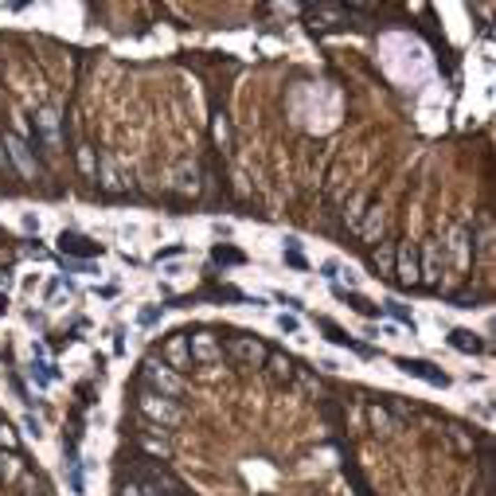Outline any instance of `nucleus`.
I'll return each instance as SVG.
<instances>
[{
    "label": "nucleus",
    "mask_w": 496,
    "mask_h": 496,
    "mask_svg": "<svg viewBox=\"0 0 496 496\" xmlns=\"http://www.w3.org/2000/svg\"><path fill=\"white\" fill-rule=\"evenodd\" d=\"M55 250H59L67 262H90L102 254V242H94L90 235H82V231H59L55 235Z\"/></svg>",
    "instance_id": "nucleus-1"
},
{
    "label": "nucleus",
    "mask_w": 496,
    "mask_h": 496,
    "mask_svg": "<svg viewBox=\"0 0 496 496\" xmlns=\"http://www.w3.org/2000/svg\"><path fill=\"white\" fill-rule=\"evenodd\" d=\"M145 383H149L153 391H160L164 398L184 395V379H180L176 371L164 364V359H160V364H157V359H149V364H145Z\"/></svg>",
    "instance_id": "nucleus-2"
},
{
    "label": "nucleus",
    "mask_w": 496,
    "mask_h": 496,
    "mask_svg": "<svg viewBox=\"0 0 496 496\" xmlns=\"http://www.w3.org/2000/svg\"><path fill=\"white\" fill-rule=\"evenodd\" d=\"M398 367H403L407 375H414V379H422V383H430V387H449V375H446L437 364H430V359L403 356V359H398Z\"/></svg>",
    "instance_id": "nucleus-3"
},
{
    "label": "nucleus",
    "mask_w": 496,
    "mask_h": 496,
    "mask_svg": "<svg viewBox=\"0 0 496 496\" xmlns=\"http://www.w3.org/2000/svg\"><path fill=\"white\" fill-rule=\"evenodd\" d=\"M141 410L149 418H157V422H164V426H176L180 418H184V410L176 403H169V398H160V395H145L141 398Z\"/></svg>",
    "instance_id": "nucleus-4"
},
{
    "label": "nucleus",
    "mask_w": 496,
    "mask_h": 496,
    "mask_svg": "<svg viewBox=\"0 0 496 496\" xmlns=\"http://www.w3.org/2000/svg\"><path fill=\"white\" fill-rule=\"evenodd\" d=\"M55 379H59V367L51 364L47 356H31V364H28V383H31V387H36V391H47Z\"/></svg>",
    "instance_id": "nucleus-5"
},
{
    "label": "nucleus",
    "mask_w": 496,
    "mask_h": 496,
    "mask_svg": "<svg viewBox=\"0 0 496 496\" xmlns=\"http://www.w3.org/2000/svg\"><path fill=\"white\" fill-rule=\"evenodd\" d=\"M63 481L75 496H86V465H82L79 454H67L63 457Z\"/></svg>",
    "instance_id": "nucleus-6"
},
{
    "label": "nucleus",
    "mask_w": 496,
    "mask_h": 496,
    "mask_svg": "<svg viewBox=\"0 0 496 496\" xmlns=\"http://www.w3.org/2000/svg\"><path fill=\"white\" fill-rule=\"evenodd\" d=\"M446 340H449V348H454V352H461V356H476V352H485V340L476 336L473 328H454Z\"/></svg>",
    "instance_id": "nucleus-7"
},
{
    "label": "nucleus",
    "mask_w": 496,
    "mask_h": 496,
    "mask_svg": "<svg viewBox=\"0 0 496 496\" xmlns=\"http://www.w3.org/2000/svg\"><path fill=\"white\" fill-rule=\"evenodd\" d=\"M4 149H8V157L20 164L24 176H36V157H31V149L24 145L20 137H16V133H8V137H4Z\"/></svg>",
    "instance_id": "nucleus-8"
},
{
    "label": "nucleus",
    "mask_w": 496,
    "mask_h": 496,
    "mask_svg": "<svg viewBox=\"0 0 496 496\" xmlns=\"http://www.w3.org/2000/svg\"><path fill=\"white\" fill-rule=\"evenodd\" d=\"M332 297H336V301H348V305L356 309L359 317H367V320H375V317H379V305H371V301H367V297H359L356 289H344V286H332Z\"/></svg>",
    "instance_id": "nucleus-9"
},
{
    "label": "nucleus",
    "mask_w": 496,
    "mask_h": 496,
    "mask_svg": "<svg viewBox=\"0 0 496 496\" xmlns=\"http://www.w3.org/2000/svg\"><path fill=\"white\" fill-rule=\"evenodd\" d=\"M317 325H320V332H325V336L332 340V344L348 348V352H356V356H371V348H364V344H359V340H352V336H348V332H344V328H336V325H332V320H317Z\"/></svg>",
    "instance_id": "nucleus-10"
},
{
    "label": "nucleus",
    "mask_w": 496,
    "mask_h": 496,
    "mask_svg": "<svg viewBox=\"0 0 496 496\" xmlns=\"http://www.w3.org/2000/svg\"><path fill=\"white\" fill-rule=\"evenodd\" d=\"M188 356L192 359H215L219 356V348H215V340H211V332H196V336L188 340Z\"/></svg>",
    "instance_id": "nucleus-11"
},
{
    "label": "nucleus",
    "mask_w": 496,
    "mask_h": 496,
    "mask_svg": "<svg viewBox=\"0 0 496 496\" xmlns=\"http://www.w3.org/2000/svg\"><path fill=\"white\" fill-rule=\"evenodd\" d=\"M398 278L407 281V286L422 278V274H418V250H414V247H403V250H398Z\"/></svg>",
    "instance_id": "nucleus-12"
},
{
    "label": "nucleus",
    "mask_w": 496,
    "mask_h": 496,
    "mask_svg": "<svg viewBox=\"0 0 496 496\" xmlns=\"http://www.w3.org/2000/svg\"><path fill=\"white\" fill-rule=\"evenodd\" d=\"M36 121H40V130H43V141L55 149V145H59V114H55V109H40Z\"/></svg>",
    "instance_id": "nucleus-13"
},
{
    "label": "nucleus",
    "mask_w": 496,
    "mask_h": 496,
    "mask_svg": "<svg viewBox=\"0 0 496 496\" xmlns=\"http://www.w3.org/2000/svg\"><path fill=\"white\" fill-rule=\"evenodd\" d=\"M379 313H387V317H395V320H398V325H403V328H410V332H414V317H410V313H407V305H403V301L387 297V301H383V305H379Z\"/></svg>",
    "instance_id": "nucleus-14"
},
{
    "label": "nucleus",
    "mask_w": 496,
    "mask_h": 496,
    "mask_svg": "<svg viewBox=\"0 0 496 496\" xmlns=\"http://www.w3.org/2000/svg\"><path fill=\"white\" fill-rule=\"evenodd\" d=\"M160 320H164V305H141L137 309V328H145V332L157 328Z\"/></svg>",
    "instance_id": "nucleus-15"
},
{
    "label": "nucleus",
    "mask_w": 496,
    "mask_h": 496,
    "mask_svg": "<svg viewBox=\"0 0 496 496\" xmlns=\"http://www.w3.org/2000/svg\"><path fill=\"white\" fill-rule=\"evenodd\" d=\"M231 352H235V356H242V359H262V356H266L258 340H231Z\"/></svg>",
    "instance_id": "nucleus-16"
},
{
    "label": "nucleus",
    "mask_w": 496,
    "mask_h": 496,
    "mask_svg": "<svg viewBox=\"0 0 496 496\" xmlns=\"http://www.w3.org/2000/svg\"><path fill=\"white\" fill-rule=\"evenodd\" d=\"M211 258H215L219 266H235V262H242V254L231 250V247H215V250H211Z\"/></svg>",
    "instance_id": "nucleus-17"
},
{
    "label": "nucleus",
    "mask_w": 496,
    "mask_h": 496,
    "mask_svg": "<svg viewBox=\"0 0 496 496\" xmlns=\"http://www.w3.org/2000/svg\"><path fill=\"white\" fill-rule=\"evenodd\" d=\"M164 352H169V359H176V364H188V344H184V336H176V340H172V344L169 348H164Z\"/></svg>",
    "instance_id": "nucleus-18"
},
{
    "label": "nucleus",
    "mask_w": 496,
    "mask_h": 496,
    "mask_svg": "<svg viewBox=\"0 0 496 496\" xmlns=\"http://www.w3.org/2000/svg\"><path fill=\"white\" fill-rule=\"evenodd\" d=\"M63 286H67L63 278H47V286H43V301H47V305H55V297L63 293Z\"/></svg>",
    "instance_id": "nucleus-19"
},
{
    "label": "nucleus",
    "mask_w": 496,
    "mask_h": 496,
    "mask_svg": "<svg viewBox=\"0 0 496 496\" xmlns=\"http://www.w3.org/2000/svg\"><path fill=\"white\" fill-rule=\"evenodd\" d=\"M454 258H457V266H465V262H469V247H465V235H461V231L454 235Z\"/></svg>",
    "instance_id": "nucleus-20"
},
{
    "label": "nucleus",
    "mask_w": 496,
    "mask_h": 496,
    "mask_svg": "<svg viewBox=\"0 0 496 496\" xmlns=\"http://www.w3.org/2000/svg\"><path fill=\"white\" fill-rule=\"evenodd\" d=\"M278 328H281V332H289V336H297V332H301V320L289 317V313H281V317H278Z\"/></svg>",
    "instance_id": "nucleus-21"
},
{
    "label": "nucleus",
    "mask_w": 496,
    "mask_h": 496,
    "mask_svg": "<svg viewBox=\"0 0 496 496\" xmlns=\"http://www.w3.org/2000/svg\"><path fill=\"white\" fill-rule=\"evenodd\" d=\"M320 278L336 281V278H340V262H336V258H325V262H320Z\"/></svg>",
    "instance_id": "nucleus-22"
},
{
    "label": "nucleus",
    "mask_w": 496,
    "mask_h": 496,
    "mask_svg": "<svg viewBox=\"0 0 496 496\" xmlns=\"http://www.w3.org/2000/svg\"><path fill=\"white\" fill-rule=\"evenodd\" d=\"M24 430H28V434L36 437V442H40V437H43V422H40V418H36V414H24Z\"/></svg>",
    "instance_id": "nucleus-23"
},
{
    "label": "nucleus",
    "mask_w": 496,
    "mask_h": 496,
    "mask_svg": "<svg viewBox=\"0 0 496 496\" xmlns=\"http://www.w3.org/2000/svg\"><path fill=\"white\" fill-rule=\"evenodd\" d=\"M20 227L28 231V235H31V231L40 235V215H36V211H24V215H20Z\"/></svg>",
    "instance_id": "nucleus-24"
},
{
    "label": "nucleus",
    "mask_w": 496,
    "mask_h": 496,
    "mask_svg": "<svg viewBox=\"0 0 496 496\" xmlns=\"http://www.w3.org/2000/svg\"><path fill=\"white\" fill-rule=\"evenodd\" d=\"M371 422H375V430H391V426H395V422H391V414H387V410H371Z\"/></svg>",
    "instance_id": "nucleus-25"
},
{
    "label": "nucleus",
    "mask_w": 496,
    "mask_h": 496,
    "mask_svg": "<svg viewBox=\"0 0 496 496\" xmlns=\"http://www.w3.org/2000/svg\"><path fill=\"white\" fill-rule=\"evenodd\" d=\"M180 254H188V247H164V250H157V262H164V258H180Z\"/></svg>",
    "instance_id": "nucleus-26"
},
{
    "label": "nucleus",
    "mask_w": 496,
    "mask_h": 496,
    "mask_svg": "<svg viewBox=\"0 0 496 496\" xmlns=\"http://www.w3.org/2000/svg\"><path fill=\"white\" fill-rule=\"evenodd\" d=\"M12 281H16V270H12V266H0V289H4V293H8Z\"/></svg>",
    "instance_id": "nucleus-27"
},
{
    "label": "nucleus",
    "mask_w": 496,
    "mask_h": 496,
    "mask_svg": "<svg viewBox=\"0 0 496 496\" xmlns=\"http://www.w3.org/2000/svg\"><path fill=\"white\" fill-rule=\"evenodd\" d=\"M274 301L286 309H301V297H293V293H274Z\"/></svg>",
    "instance_id": "nucleus-28"
},
{
    "label": "nucleus",
    "mask_w": 496,
    "mask_h": 496,
    "mask_svg": "<svg viewBox=\"0 0 496 496\" xmlns=\"http://www.w3.org/2000/svg\"><path fill=\"white\" fill-rule=\"evenodd\" d=\"M286 262L293 270H305V258H301V250H286Z\"/></svg>",
    "instance_id": "nucleus-29"
},
{
    "label": "nucleus",
    "mask_w": 496,
    "mask_h": 496,
    "mask_svg": "<svg viewBox=\"0 0 496 496\" xmlns=\"http://www.w3.org/2000/svg\"><path fill=\"white\" fill-rule=\"evenodd\" d=\"M0 446H16V434L8 426H0Z\"/></svg>",
    "instance_id": "nucleus-30"
},
{
    "label": "nucleus",
    "mask_w": 496,
    "mask_h": 496,
    "mask_svg": "<svg viewBox=\"0 0 496 496\" xmlns=\"http://www.w3.org/2000/svg\"><path fill=\"white\" fill-rule=\"evenodd\" d=\"M79 164H82L86 172H94V157H90V149H82V153H79Z\"/></svg>",
    "instance_id": "nucleus-31"
},
{
    "label": "nucleus",
    "mask_w": 496,
    "mask_h": 496,
    "mask_svg": "<svg viewBox=\"0 0 496 496\" xmlns=\"http://www.w3.org/2000/svg\"><path fill=\"white\" fill-rule=\"evenodd\" d=\"M281 247H286V250H301V238L297 235H286V238H281Z\"/></svg>",
    "instance_id": "nucleus-32"
},
{
    "label": "nucleus",
    "mask_w": 496,
    "mask_h": 496,
    "mask_svg": "<svg viewBox=\"0 0 496 496\" xmlns=\"http://www.w3.org/2000/svg\"><path fill=\"white\" fill-rule=\"evenodd\" d=\"M375 227H379V208L371 211V215H367V235H371V231H375Z\"/></svg>",
    "instance_id": "nucleus-33"
},
{
    "label": "nucleus",
    "mask_w": 496,
    "mask_h": 496,
    "mask_svg": "<svg viewBox=\"0 0 496 496\" xmlns=\"http://www.w3.org/2000/svg\"><path fill=\"white\" fill-rule=\"evenodd\" d=\"M164 274H169V278H180V274H184V266H180V262H172V266H164Z\"/></svg>",
    "instance_id": "nucleus-34"
},
{
    "label": "nucleus",
    "mask_w": 496,
    "mask_h": 496,
    "mask_svg": "<svg viewBox=\"0 0 496 496\" xmlns=\"http://www.w3.org/2000/svg\"><path fill=\"white\" fill-rule=\"evenodd\" d=\"M0 313H8V293H0Z\"/></svg>",
    "instance_id": "nucleus-35"
},
{
    "label": "nucleus",
    "mask_w": 496,
    "mask_h": 496,
    "mask_svg": "<svg viewBox=\"0 0 496 496\" xmlns=\"http://www.w3.org/2000/svg\"><path fill=\"white\" fill-rule=\"evenodd\" d=\"M125 496H141V488H137V485H130V488H125Z\"/></svg>",
    "instance_id": "nucleus-36"
}]
</instances>
